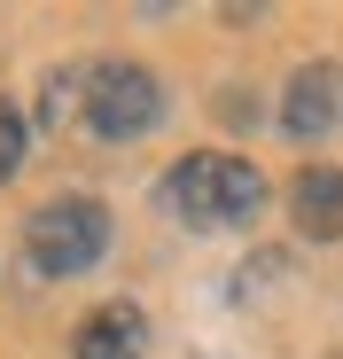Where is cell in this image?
Listing matches in <instances>:
<instances>
[{"label": "cell", "instance_id": "cell-1", "mask_svg": "<svg viewBox=\"0 0 343 359\" xmlns=\"http://www.w3.org/2000/svg\"><path fill=\"white\" fill-rule=\"evenodd\" d=\"M164 211L180 219V226H195V234L250 226V219L265 211V172H258L250 156H218V149L180 156V164L164 172Z\"/></svg>", "mask_w": 343, "mask_h": 359}, {"label": "cell", "instance_id": "cell-2", "mask_svg": "<svg viewBox=\"0 0 343 359\" xmlns=\"http://www.w3.org/2000/svg\"><path fill=\"white\" fill-rule=\"evenodd\" d=\"M102 250H109V203H102V196H55V203H39L31 226H24V266L47 273V281L86 273Z\"/></svg>", "mask_w": 343, "mask_h": 359}, {"label": "cell", "instance_id": "cell-3", "mask_svg": "<svg viewBox=\"0 0 343 359\" xmlns=\"http://www.w3.org/2000/svg\"><path fill=\"white\" fill-rule=\"evenodd\" d=\"M78 117H86L102 141H141L156 117H164V86H156L148 63H94Z\"/></svg>", "mask_w": 343, "mask_h": 359}, {"label": "cell", "instance_id": "cell-4", "mask_svg": "<svg viewBox=\"0 0 343 359\" xmlns=\"http://www.w3.org/2000/svg\"><path fill=\"white\" fill-rule=\"evenodd\" d=\"M343 117V71L335 63H304L289 79V94H281V133L289 141H328Z\"/></svg>", "mask_w": 343, "mask_h": 359}, {"label": "cell", "instance_id": "cell-5", "mask_svg": "<svg viewBox=\"0 0 343 359\" xmlns=\"http://www.w3.org/2000/svg\"><path fill=\"white\" fill-rule=\"evenodd\" d=\"M141 351H148V320H141V305H125V297L94 305L71 328V359H141Z\"/></svg>", "mask_w": 343, "mask_h": 359}, {"label": "cell", "instance_id": "cell-6", "mask_svg": "<svg viewBox=\"0 0 343 359\" xmlns=\"http://www.w3.org/2000/svg\"><path fill=\"white\" fill-rule=\"evenodd\" d=\"M289 211H297V234L335 243V234H343V172L335 164H304L297 188H289Z\"/></svg>", "mask_w": 343, "mask_h": 359}, {"label": "cell", "instance_id": "cell-7", "mask_svg": "<svg viewBox=\"0 0 343 359\" xmlns=\"http://www.w3.org/2000/svg\"><path fill=\"white\" fill-rule=\"evenodd\" d=\"M24 141H31L24 109H16V102H0V188L16 180V164H24Z\"/></svg>", "mask_w": 343, "mask_h": 359}, {"label": "cell", "instance_id": "cell-8", "mask_svg": "<svg viewBox=\"0 0 343 359\" xmlns=\"http://www.w3.org/2000/svg\"><path fill=\"white\" fill-rule=\"evenodd\" d=\"M335 359H343V351H335Z\"/></svg>", "mask_w": 343, "mask_h": 359}]
</instances>
